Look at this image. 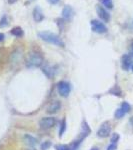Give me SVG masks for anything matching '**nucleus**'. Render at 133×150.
<instances>
[{"mask_svg": "<svg viewBox=\"0 0 133 150\" xmlns=\"http://www.w3.org/2000/svg\"><path fill=\"white\" fill-rule=\"evenodd\" d=\"M43 62H44V58L40 53L32 51L30 52L26 57L25 64L28 68H37V67L42 66Z\"/></svg>", "mask_w": 133, "mask_h": 150, "instance_id": "1", "label": "nucleus"}, {"mask_svg": "<svg viewBox=\"0 0 133 150\" xmlns=\"http://www.w3.org/2000/svg\"><path fill=\"white\" fill-rule=\"evenodd\" d=\"M38 36H39V38H41L43 41L50 43V44H54V45H56V46H60V47L64 46V42L62 41L61 38L55 34V33L49 32V31H41V32L38 33Z\"/></svg>", "mask_w": 133, "mask_h": 150, "instance_id": "2", "label": "nucleus"}, {"mask_svg": "<svg viewBox=\"0 0 133 150\" xmlns=\"http://www.w3.org/2000/svg\"><path fill=\"white\" fill-rule=\"evenodd\" d=\"M57 90L58 93L62 96V97H67L69 95L70 91H71V86L68 82L66 81H60L57 84Z\"/></svg>", "mask_w": 133, "mask_h": 150, "instance_id": "3", "label": "nucleus"}, {"mask_svg": "<svg viewBox=\"0 0 133 150\" xmlns=\"http://www.w3.org/2000/svg\"><path fill=\"white\" fill-rule=\"evenodd\" d=\"M90 24H91V28H92V30L94 32L99 33V34H103V33L107 32V27H106L105 24L102 23L101 21L93 19V20H91Z\"/></svg>", "mask_w": 133, "mask_h": 150, "instance_id": "4", "label": "nucleus"}, {"mask_svg": "<svg viewBox=\"0 0 133 150\" xmlns=\"http://www.w3.org/2000/svg\"><path fill=\"white\" fill-rule=\"evenodd\" d=\"M111 133V125L109 122L105 121L101 124V126L99 127L98 131H97V135L98 137H101V138H106L110 135Z\"/></svg>", "mask_w": 133, "mask_h": 150, "instance_id": "5", "label": "nucleus"}, {"mask_svg": "<svg viewBox=\"0 0 133 150\" xmlns=\"http://www.w3.org/2000/svg\"><path fill=\"white\" fill-rule=\"evenodd\" d=\"M55 124H56V118L52 117V116H50V117H43L39 121V126L42 129H50Z\"/></svg>", "mask_w": 133, "mask_h": 150, "instance_id": "6", "label": "nucleus"}, {"mask_svg": "<svg viewBox=\"0 0 133 150\" xmlns=\"http://www.w3.org/2000/svg\"><path fill=\"white\" fill-rule=\"evenodd\" d=\"M130 110H131V106H130V104L128 102H123L121 105H120V107L115 111V113H114L115 118L120 119V118H122L125 114H127Z\"/></svg>", "mask_w": 133, "mask_h": 150, "instance_id": "7", "label": "nucleus"}, {"mask_svg": "<svg viewBox=\"0 0 133 150\" xmlns=\"http://www.w3.org/2000/svg\"><path fill=\"white\" fill-rule=\"evenodd\" d=\"M21 59H22V51L20 49H16L11 53L9 61H10V64H12L13 66H16L21 62Z\"/></svg>", "mask_w": 133, "mask_h": 150, "instance_id": "8", "label": "nucleus"}, {"mask_svg": "<svg viewBox=\"0 0 133 150\" xmlns=\"http://www.w3.org/2000/svg\"><path fill=\"white\" fill-rule=\"evenodd\" d=\"M96 11H97V14H98L99 18H100L103 22H109L110 15H109L108 11L106 10L105 8H103V7L100 6V5H97V6H96Z\"/></svg>", "mask_w": 133, "mask_h": 150, "instance_id": "9", "label": "nucleus"}, {"mask_svg": "<svg viewBox=\"0 0 133 150\" xmlns=\"http://www.w3.org/2000/svg\"><path fill=\"white\" fill-rule=\"evenodd\" d=\"M74 10L70 5H65L63 10H62V17L66 21H71L74 17Z\"/></svg>", "mask_w": 133, "mask_h": 150, "instance_id": "10", "label": "nucleus"}, {"mask_svg": "<svg viewBox=\"0 0 133 150\" xmlns=\"http://www.w3.org/2000/svg\"><path fill=\"white\" fill-rule=\"evenodd\" d=\"M60 107H61V104H60L59 101L54 100L49 103V105L47 106L46 111L49 114H54V113H57L60 110Z\"/></svg>", "mask_w": 133, "mask_h": 150, "instance_id": "11", "label": "nucleus"}, {"mask_svg": "<svg viewBox=\"0 0 133 150\" xmlns=\"http://www.w3.org/2000/svg\"><path fill=\"white\" fill-rule=\"evenodd\" d=\"M132 63V58L129 55H123L121 58V66L123 70H128L129 68H131Z\"/></svg>", "mask_w": 133, "mask_h": 150, "instance_id": "12", "label": "nucleus"}, {"mask_svg": "<svg viewBox=\"0 0 133 150\" xmlns=\"http://www.w3.org/2000/svg\"><path fill=\"white\" fill-rule=\"evenodd\" d=\"M42 72L46 75L48 78H52V77L55 75V73H56V70H55L54 67H52L51 65L46 64L42 67Z\"/></svg>", "mask_w": 133, "mask_h": 150, "instance_id": "13", "label": "nucleus"}, {"mask_svg": "<svg viewBox=\"0 0 133 150\" xmlns=\"http://www.w3.org/2000/svg\"><path fill=\"white\" fill-rule=\"evenodd\" d=\"M33 19L36 22H41L44 19V14H43L40 7L37 6L34 8V10H33Z\"/></svg>", "mask_w": 133, "mask_h": 150, "instance_id": "14", "label": "nucleus"}, {"mask_svg": "<svg viewBox=\"0 0 133 150\" xmlns=\"http://www.w3.org/2000/svg\"><path fill=\"white\" fill-rule=\"evenodd\" d=\"M23 139H24V142H25L27 145H29V146H34V145L37 143V140H36V138H34L32 135L25 134L23 137Z\"/></svg>", "mask_w": 133, "mask_h": 150, "instance_id": "15", "label": "nucleus"}, {"mask_svg": "<svg viewBox=\"0 0 133 150\" xmlns=\"http://www.w3.org/2000/svg\"><path fill=\"white\" fill-rule=\"evenodd\" d=\"M10 33L13 36H15V37H22V36L24 35V32L22 30V28L21 27H14L12 30L10 31Z\"/></svg>", "mask_w": 133, "mask_h": 150, "instance_id": "16", "label": "nucleus"}, {"mask_svg": "<svg viewBox=\"0 0 133 150\" xmlns=\"http://www.w3.org/2000/svg\"><path fill=\"white\" fill-rule=\"evenodd\" d=\"M8 24H9L8 17H7L6 15H3L1 18V20H0V27L4 28V27H6V26H8Z\"/></svg>", "mask_w": 133, "mask_h": 150, "instance_id": "17", "label": "nucleus"}, {"mask_svg": "<svg viewBox=\"0 0 133 150\" xmlns=\"http://www.w3.org/2000/svg\"><path fill=\"white\" fill-rule=\"evenodd\" d=\"M100 2L107 9H112L113 8V2H112V0H100Z\"/></svg>", "mask_w": 133, "mask_h": 150, "instance_id": "18", "label": "nucleus"}, {"mask_svg": "<svg viewBox=\"0 0 133 150\" xmlns=\"http://www.w3.org/2000/svg\"><path fill=\"white\" fill-rule=\"evenodd\" d=\"M65 130H66V120L63 119V120H62V122H61V127H60V130H59V136L60 137L63 135Z\"/></svg>", "mask_w": 133, "mask_h": 150, "instance_id": "19", "label": "nucleus"}, {"mask_svg": "<svg viewBox=\"0 0 133 150\" xmlns=\"http://www.w3.org/2000/svg\"><path fill=\"white\" fill-rule=\"evenodd\" d=\"M51 146V142L50 141H45L41 144V150H48Z\"/></svg>", "mask_w": 133, "mask_h": 150, "instance_id": "20", "label": "nucleus"}, {"mask_svg": "<svg viewBox=\"0 0 133 150\" xmlns=\"http://www.w3.org/2000/svg\"><path fill=\"white\" fill-rule=\"evenodd\" d=\"M118 140H119V135H118L117 133H114V134L112 135V137H111V143L117 144Z\"/></svg>", "mask_w": 133, "mask_h": 150, "instance_id": "21", "label": "nucleus"}, {"mask_svg": "<svg viewBox=\"0 0 133 150\" xmlns=\"http://www.w3.org/2000/svg\"><path fill=\"white\" fill-rule=\"evenodd\" d=\"M117 149V144L115 143H110L109 146L107 147V150H116Z\"/></svg>", "mask_w": 133, "mask_h": 150, "instance_id": "22", "label": "nucleus"}, {"mask_svg": "<svg viewBox=\"0 0 133 150\" xmlns=\"http://www.w3.org/2000/svg\"><path fill=\"white\" fill-rule=\"evenodd\" d=\"M3 59H4V51L2 48H0V63H2Z\"/></svg>", "mask_w": 133, "mask_h": 150, "instance_id": "23", "label": "nucleus"}, {"mask_svg": "<svg viewBox=\"0 0 133 150\" xmlns=\"http://www.w3.org/2000/svg\"><path fill=\"white\" fill-rule=\"evenodd\" d=\"M48 2H49L50 4H56L59 2V0H47Z\"/></svg>", "mask_w": 133, "mask_h": 150, "instance_id": "24", "label": "nucleus"}, {"mask_svg": "<svg viewBox=\"0 0 133 150\" xmlns=\"http://www.w3.org/2000/svg\"><path fill=\"white\" fill-rule=\"evenodd\" d=\"M4 38H5V35H4L3 33H0V42H1V41H3Z\"/></svg>", "mask_w": 133, "mask_h": 150, "instance_id": "25", "label": "nucleus"}, {"mask_svg": "<svg viewBox=\"0 0 133 150\" xmlns=\"http://www.w3.org/2000/svg\"><path fill=\"white\" fill-rule=\"evenodd\" d=\"M16 1H17V0H8V3L9 4H13V3H15Z\"/></svg>", "mask_w": 133, "mask_h": 150, "instance_id": "26", "label": "nucleus"}, {"mask_svg": "<svg viewBox=\"0 0 133 150\" xmlns=\"http://www.w3.org/2000/svg\"><path fill=\"white\" fill-rule=\"evenodd\" d=\"M131 55L133 56V43L131 44Z\"/></svg>", "mask_w": 133, "mask_h": 150, "instance_id": "27", "label": "nucleus"}, {"mask_svg": "<svg viewBox=\"0 0 133 150\" xmlns=\"http://www.w3.org/2000/svg\"><path fill=\"white\" fill-rule=\"evenodd\" d=\"M91 150H98L97 147H94V148H91Z\"/></svg>", "mask_w": 133, "mask_h": 150, "instance_id": "28", "label": "nucleus"}, {"mask_svg": "<svg viewBox=\"0 0 133 150\" xmlns=\"http://www.w3.org/2000/svg\"><path fill=\"white\" fill-rule=\"evenodd\" d=\"M131 69H132V71H133V63H132V65H131Z\"/></svg>", "mask_w": 133, "mask_h": 150, "instance_id": "29", "label": "nucleus"}]
</instances>
